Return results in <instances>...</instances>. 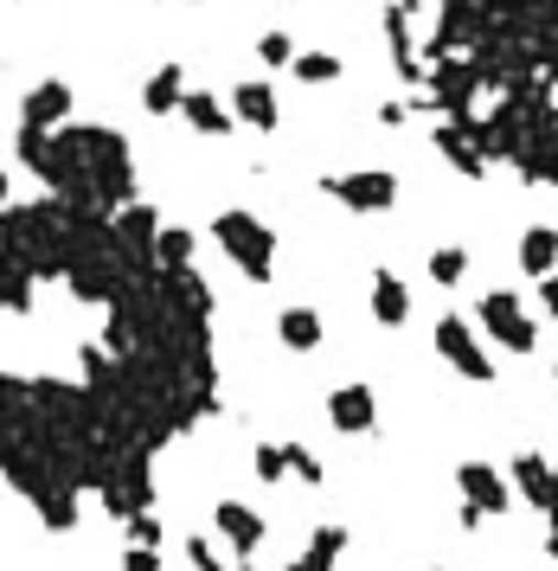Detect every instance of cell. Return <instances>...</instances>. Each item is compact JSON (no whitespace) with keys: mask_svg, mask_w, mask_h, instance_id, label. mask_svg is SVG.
Listing matches in <instances>:
<instances>
[{"mask_svg":"<svg viewBox=\"0 0 558 571\" xmlns=\"http://www.w3.org/2000/svg\"><path fill=\"white\" fill-rule=\"evenodd\" d=\"M335 411H340V424H366V392H340Z\"/></svg>","mask_w":558,"mask_h":571,"instance_id":"obj_1","label":"cell"},{"mask_svg":"<svg viewBox=\"0 0 558 571\" xmlns=\"http://www.w3.org/2000/svg\"><path fill=\"white\" fill-rule=\"evenodd\" d=\"M65 103H72L65 90H39V97H33V116H39V122H45V116H58V110H65Z\"/></svg>","mask_w":558,"mask_h":571,"instance_id":"obj_2","label":"cell"},{"mask_svg":"<svg viewBox=\"0 0 558 571\" xmlns=\"http://www.w3.org/2000/svg\"><path fill=\"white\" fill-rule=\"evenodd\" d=\"M225 534H231V539H258V527H251V514H238V507H225Z\"/></svg>","mask_w":558,"mask_h":571,"instance_id":"obj_3","label":"cell"},{"mask_svg":"<svg viewBox=\"0 0 558 571\" xmlns=\"http://www.w3.org/2000/svg\"><path fill=\"white\" fill-rule=\"evenodd\" d=\"M283 334H289L296 347H308V341H315V321H308V315H289V321H283Z\"/></svg>","mask_w":558,"mask_h":571,"instance_id":"obj_4","label":"cell"},{"mask_svg":"<svg viewBox=\"0 0 558 571\" xmlns=\"http://www.w3.org/2000/svg\"><path fill=\"white\" fill-rule=\"evenodd\" d=\"M238 103H244V116H251V122H270V97H263V90H244Z\"/></svg>","mask_w":558,"mask_h":571,"instance_id":"obj_5","label":"cell"},{"mask_svg":"<svg viewBox=\"0 0 558 571\" xmlns=\"http://www.w3.org/2000/svg\"><path fill=\"white\" fill-rule=\"evenodd\" d=\"M129 571H154V559H129Z\"/></svg>","mask_w":558,"mask_h":571,"instance_id":"obj_6","label":"cell"}]
</instances>
